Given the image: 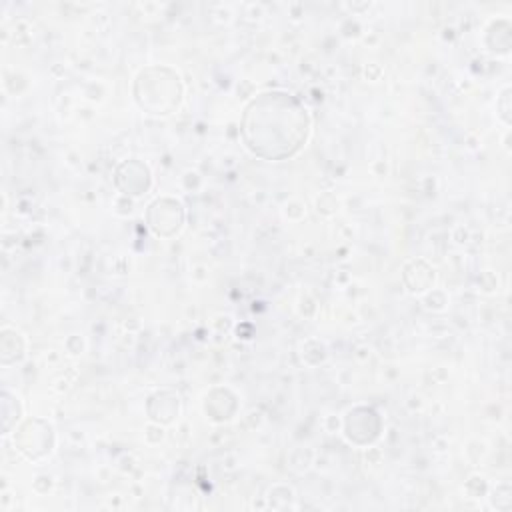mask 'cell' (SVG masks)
<instances>
[{"instance_id":"6da1fadb","label":"cell","mask_w":512,"mask_h":512,"mask_svg":"<svg viewBox=\"0 0 512 512\" xmlns=\"http://www.w3.org/2000/svg\"><path fill=\"white\" fill-rule=\"evenodd\" d=\"M306 110L286 94H264L246 114L244 136L248 146L264 158L294 154L306 140Z\"/></svg>"}]
</instances>
